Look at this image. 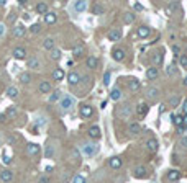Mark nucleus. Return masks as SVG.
<instances>
[{
  "label": "nucleus",
  "mask_w": 187,
  "mask_h": 183,
  "mask_svg": "<svg viewBox=\"0 0 187 183\" xmlns=\"http://www.w3.org/2000/svg\"><path fill=\"white\" fill-rule=\"evenodd\" d=\"M146 77L150 79V80H154V79L158 77V69L156 67H150L146 70Z\"/></svg>",
  "instance_id": "31"
},
{
  "label": "nucleus",
  "mask_w": 187,
  "mask_h": 183,
  "mask_svg": "<svg viewBox=\"0 0 187 183\" xmlns=\"http://www.w3.org/2000/svg\"><path fill=\"white\" fill-rule=\"evenodd\" d=\"M172 123H174L176 126H179V128H182V116L181 115H177V116H172Z\"/></svg>",
  "instance_id": "44"
},
{
  "label": "nucleus",
  "mask_w": 187,
  "mask_h": 183,
  "mask_svg": "<svg viewBox=\"0 0 187 183\" xmlns=\"http://www.w3.org/2000/svg\"><path fill=\"white\" fill-rule=\"evenodd\" d=\"M74 105H76V98L71 95H62V98L59 100V106L62 111H69Z\"/></svg>",
  "instance_id": "3"
},
{
  "label": "nucleus",
  "mask_w": 187,
  "mask_h": 183,
  "mask_svg": "<svg viewBox=\"0 0 187 183\" xmlns=\"http://www.w3.org/2000/svg\"><path fill=\"white\" fill-rule=\"evenodd\" d=\"M17 115H18V110H17V106H10V108H7V111H5V116H8V118H15Z\"/></svg>",
  "instance_id": "39"
},
{
  "label": "nucleus",
  "mask_w": 187,
  "mask_h": 183,
  "mask_svg": "<svg viewBox=\"0 0 187 183\" xmlns=\"http://www.w3.org/2000/svg\"><path fill=\"white\" fill-rule=\"evenodd\" d=\"M36 12L41 13V15H46V13H48V3H46V2L36 3Z\"/></svg>",
  "instance_id": "28"
},
{
  "label": "nucleus",
  "mask_w": 187,
  "mask_h": 183,
  "mask_svg": "<svg viewBox=\"0 0 187 183\" xmlns=\"http://www.w3.org/2000/svg\"><path fill=\"white\" fill-rule=\"evenodd\" d=\"M38 90H40V93H49L51 92V83L46 82V80H43L40 83V87H38Z\"/></svg>",
  "instance_id": "26"
},
{
  "label": "nucleus",
  "mask_w": 187,
  "mask_h": 183,
  "mask_svg": "<svg viewBox=\"0 0 187 183\" xmlns=\"http://www.w3.org/2000/svg\"><path fill=\"white\" fill-rule=\"evenodd\" d=\"M162 60H164V54H162V51H156V53L151 56V62L154 65H161Z\"/></svg>",
  "instance_id": "13"
},
{
  "label": "nucleus",
  "mask_w": 187,
  "mask_h": 183,
  "mask_svg": "<svg viewBox=\"0 0 187 183\" xmlns=\"http://www.w3.org/2000/svg\"><path fill=\"white\" fill-rule=\"evenodd\" d=\"M110 98H112V100H120V98H122V90H120V88H113L112 93H110Z\"/></svg>",
  "instance_id": "41"
},
{
  "label": "nucleus",
  "mask_w": 187,
  "mask_h": 183,
  "mask_svg": "<svg viewBox=\"0 0 187 183\" xmlns=\"http://www.w3.org/2000/svg\"><path fill=\"white\" fill-rule=\"evenodd\" d=\"M12 162V159L10 157H7V156H3V163H5V165H8V163Z\"/></svg>",
  "instance_id": "57"
},
{
  "label": "nucleus",
  "mask_w": 187,
  "mask_h": 183,
  "mask_svg": "<svg viewBox=\"0 0 187 183\" xmlns=\"http://www.w3.org/2000/svg\"><path fill=\"white\" fill-rule=\"evenodd\" d=\"M3 33H5V25H3V23H0V36H2Z\"/></svg>",
  "instance_id": "58"
},
{
  "label": "nucleus",
  "mask_w": 187,
  "mask_h": 183,
  "mask_svg": "<svg viewBox=\"0 0 187 183\" xmlns=\"http://www.w3.org/2000/svg\"><path fill=\"white\" fill-rule=\"evenodd\" d=\"M43 48H45L46 51H53L56 48V41L54 38H46L45 41H43Z\"/></svg>",
  "instance_id": "19"
},
{
  "label": "nucleus",
  "mask_w": 187,
  "mask_h": 183,
  "mask_svg": "<svg viewBox=\"0 0 187 183\" xmlns=\"http://www.w3.org/2000/svg\"><path fill=\"white\" fill-rule=\"evenodd\" d=\"M97 151H99V145L94 144V142H84L82 145H80V152H82V156H85V157L95 156Z\"/></svg>",
  "instance_id": "2"
},
{
  "label": "nucleus",
  "mask_w": 187,
  "mask_h": 183,
  "mask_svg": "<svg viewBox=\"0 0 187 183\" xmlns=\"http://www.w3.org/2000/svg\"><path fill=\"white\" fill-rule=\"evenodd\" d=\"M25 31H26V28L20 23V25H15V26H13L12 35H13V38H21V36L25 35Z\"/></svg>",
  "instance_id": "10"
},
{
  "label": "nucleus",
  "mask_w": 187,
  "mask_h": 183,
  "mask_svg": "<svg viewBox=\"0 0 187 183\" xmlns=\"http://www.w3.org/2000/svg\"><path fill=\"white\" fill-rule=\"evenodd\" d=\"M179 62H181V65H182V67H187V54H181Z\"/></svg>",
  "instance_id": "49"
},
{
  "label": "nucleus",
  "mask_w": 187,
  "mask_h": 183,
  "mask_svg": "<svg viewBox=\"0 0 187 183\" xmlns=\"http://www.w3.org/2000/svg\"><path fill=\"white\" fill-rule=\"evenodd\" d=\"M18 80H20L21 83H30V80H31V75H30V72H23V74H20V77H18Z\"/></svg>",
  "instance_id": "36"
},
{
  "label": "nucleus",
  "mask_w": 187,
  "mask_h": 183,
  "mask_svg": "<svg viewBox=\"0 0 187 183\" xmlns=\"http://www.w3.org/2000/svg\"><path fill=\"white\" fill-rule=\"evenodd\" d=\"M184 83H185V85H187V77H185V80H184Z\"/></svg>",
  "instance_id": "62"
},
{
  "label": "nucleus",
  "mask_w": 187,
  "mask_h": 183,
  "mask_svg": "<svg viewBox=\"0 0 187 183\" xmlns=\"http://www.w3.org/2000/svg\"><path fill=\"white\" fill-rule=\"evenodd\" d=\"M26 67H30V69H41L43 65H41V60L38 57H31V59L26 60Z\"/></svg>",
  "instance_id": "16"
},
{
  "label": "nucleus",
  "mask_w": 187,
  "mask_h": 183,
  "mask_svg": "<svg viewBox=\"0 0 187 183\" xmlns=\"http://www.w3.org/2000/svg\"><path fill=\"white\" fill-rule=\"evenodd\" d=\"M5 3H7V0H0V7H3Z\"/></svg>",
  "instance_id": "61"
},
{
  "label": "nucleus",
  "mask_w": 187,
  "mask_h": 183,
  "mask_svg": "<svg viewBox=\"0 0 187 183\" xmlns=\"http://www.w3.org/2000/svg\"><path fill=\"white\" fill-rule=\"evenodd\" d=\"M62 98V92L61 90H54L51 93V97H49V101L51 103H54V101H57V100H61Z\"/></svg>",
  "instance_id": "35"
},
{
  "label": "nucleus",
  "mask_w": 187,
  "mask_h": 183,
  "mask_svg": "<svg viewBox=\"0 0 187 183\" xmlns=\"http://www.w3.org/2000/svg\"><path fill=\"white\" fill-rule=\"evenodd\" d=\"M108 165L112 168H115V170H118V168L122 167V159H120V157H112L108 160Z\"/></svg>",
  "instance_id": "22"
},
{
  "label": "nucleus",
  "mask_w": 187,
  "mask_h": 183,
  "mask_svg": "<svg viewBox=\"0 0 187 183\" xmlns=\"http://www.w3.org/2000/svg\"><path fill=\"white\" fill-rule=\"evenodd\" d=\"M56 20H57V16H56V13H53V12H48L45 15V23L46 25H53V23H56Z\"/></svg>",
  "instance_id": "25"
},
{
  "label": "nucleus",
  "mask_w": 187,
  "mask_h": 183,
  "mask_svg": "<svg viewBox=\"0 0 187 183\" xmlns=\"http://www.w3.org/2000/svg\"><path fill=\"white\" fill-rule=\"evenodd\" d=\"M43 124H46V119L45 118H38L36 119V126H43Z\"/></svg>",
  "instance_id": "53"
},
{
  "label": "nucleus",
  "mask_w": 187,
  "mask_h": 183,
  "mask_svg": "<svg viewBox=\"0 0 187 183\" xmlns=\"http://www.w3.org/2000/svg\"><path fill=\"white\" fill-rule=\"evenodd\" d=\"M0 180H2L3 183H10L13 180V172L8 170V168L2 170V172H0Z\"/></svg>",
  "instance_id": "9"
},
{
  "label": "nucleus",
  "mask_w": 187,
  "mask_h": 183,
  "mask_svg": "<svg viewBox=\"0 0 187 183\" xmlns=\"http://www.w3.org/2000/svg\"><path fill=\"white\" fill-rule=\"evenodd\" d=\"M182 147H187V136H184V137H181V142H179Z\"/></svg>",
  "instance_id": "54"
},
{
  "label": "nucleus",
  "mask_w": 187,
  "mask_h": 183,
  "mask_svg": "<svg viewBox=\"0 0 187 183\" xmlns=\"http://www.w3.org/2000/svg\"><path fill=\"white\" fill-rule=\"evenodd\" d=\"M181 178V173L177 172V170H169L167 172V180H171V181H177Z\"/></svg>",
  "instance_id": "30"
},
{
  "label": "nucleus",
  "mask_w": 187,
  "mask_h": 183,
  "mask_svg": "<svg viewBox=\"0 0 187 183\" xmlns=\"http://www.w3.org/2000/svg\"><path fill=\"white\" fill-rule=\"evenodd\" d=\"M68 82H69L71 87H77L79 83H80V75L76 72V70H72V72L68 74Z\"/></svg>",
  "instance_id": "5"
},
{
  "label": "nucleus",
  "mask_w": 187,
  "mask_h": 183,
  "mask_svg": "<svg viewBox=\"0 0 187 183\" xmlns=\"http://www.w3.org/2000/svg\"><path fill=\"white\" fill-rule=\"evenodd\" d=\"M51 77H53V80H56V82H61L62 79L66 77V72H64V70H62L61 67H56L54 70H53Z\"/></svg>",
  "instance_id": "11"
},
{
  "label": "nucleus",
  "mask_w": 187,
  "mask_h": 183,
  "mask_svg": "<svg viewBox=\"0 0 187 183\" xmlns=\"http://www.w3.org/2000/svg\"><path fill=\"white\" fill-rule=\"evenodd\" d=\"M136 113H138V116H140V118H145L146 113H148V105H146V103H140V105H138Z\"/></svg>",
  "instance_id": "21"
},
{
  "label": "nucleus",
  "mask_w": 187,
  "mask_h": 183,
  "mask_svg": "<svg viewBox=\"0 0 187 183\" xmlns=\"http://www.w3.org/2000/svg\"><path fill=\"white\" fill-rule=\"evenodd\" d=\"M158 97H159V88H156V87H148L146 88V98L148 100L154 101Z\"/></svg>",
  "instance_id": "7"
},
{
  "label": "nucleus",
  "mask_w": 187,
  "mask_h": 183,
  "mask_svg": "<svg viewBox=\"0 0 187 183\" xmlns=\"http://www.w3.org/2000/svg\"><path fill=\"white\" fill-rule=\"evenodd\" d=\"M172 53H174L176 56L181 54V46L179 44H172Z\"/></svg>",
  "instance_id": "51"
},
{
  "label": "nucleus",
  "mask_w": 187,
  "mask_h": 183,
  "mask_svg": "<svg viewBox=\"0 0 187 183\" xmlns=\"http://www.w3.org/2000/svg\"><path fill=\"white\" fill-rule=\"evenodd\" d=\"M54 157V145H46V159H53Z\"/></svg>",
  "instance_id": "43"
},
{
  "label": "nucleus",
  "mask_w": 187,
  "mask_h": 183,
  "mask_svg": "<svg viewBox=\"0 0 187 183\" xmlns=\"http://www.w3.org/2000/svg\"><path fill=\"white\" fill-rule=\"evenodd\" d=\"M185 101H187V100H185Z\"/></svg>",
  "instance_id": "64"
},
{
  "label": "nucleus",
  "mask_w": 187,
  "mask_h": 183,
  "mask_svg": "<svg viewBox=\"0 0 187 183\" xmlns=\"http://www.w3.org/2000/svg\"><path fill=\"white\" fill-rule=\"evenodd\" d=\"M133 115V106L130 103H123L117 108V116L118 118H123V119H128L130 116Z\"/></svg>",
  "instance_id": "1"
},
{
  "label": "nucleus",
  "mask_w": 187,
  "mask_h": 183,
  "mask_svg": "<svg viewBox=\"0 0 187 183\" xmlns=\"http://www.w3.org/2000/svg\"><path fill=\"white\" fill-rule=\"evenodd\" d=\"M72 183H87V180H85V177H82V175H76Z\"/></svg>",
  "instance_id": "48"
},
{
  "label": "nucleus",
  "mask_w": 187,
  "mask_h": 183,
  "mask_svg": "<svg viewBox=\"0 0 187 183\" xmlns=\"http://www.w3.org/2000/svg\"><path fill=\"white\" fill-rule=\"evenodd\" d=\"M184 129H185V131H187V126H185V128H184Z\"/></svg>",
  "instance_id": "63"
},
{
  "label": "nucleus",
  "mask_w": 187,
  "mask_h": 183,
  "mask_svg": "<svg viewBox=\"0 0 187 183\" xmlns=\"http://www.w3.org/2000/svg\"><path fill=\"white\" fill-rule=\"evenodd\" d=\"M7 144L8 145H15L17 144V136L15 134H8L7 136Z\"/></svg>",
  "instance_id": "45"
},
{
  "label": "nucleus",
  "mask_w": 187,
  "mask_h": 183,
  "mask_svg": "<svg viewBox=\"0 0 187 183\" xmlns=\"http://www.w3.org/2000/svg\"><path fill=\"white\" fill-rule=\"evenodd\" d=\"M103 85H105V87L110 85V72H108V70L105 72V75H103Z\"/></svg>",
  "instance_id": "50"
},
{
  "label": "nucleus",
  "mask_w": 187,
  "mask_h": 183,
  "mask_svg": "<svg viewBox=\"0 0 187 183\" xmlns=\"http://www.w3.org/2000/svg\"><path fill=\"white\" fill-rule=\"evenodd\" d=\"M174 8H176V3H171V5H169V7H167V8H166V12H167V15H171V13H172V10H174Z\"/></svg>",
  "instance_id": "52"
},
{
  "label": "nucleus",
  "mask_w": 187,
  "mask_h": 183,
  "mask_svg": "<svg viewBox=\"0 0 187 183\" xmlns=\"http://www.w3.org/2000/svg\"><path fill=\"white\" fill-rule=\"evenodd\" d=\"M136 35H138V38H143V39H145V38H148V36L151 35V28L146 26V25H143V26H140V28L136 30Z\"/></svg>",
  "instance_id": "8"
},
{
  "label": "nucleus",
  "mask_w": 187,
  "mask_h": 183,
  "mask_svg": "<svg viewBox=\"0 0 187 183\" xmlns=\"http://www.w3.org/2000/svg\"><path fill=\"white\" fill-rule=\"evenodd\" d=\"M112 57L117 60V62H122V60L125 59V51H123V49H120V48L113 49V51H112Z\"/></svg>",
  "instance_id": "17"
},
{
  "label": "nucleus",
  "mask_w": 187,
  "mask_h": 183,
  "mask_svg": "<svg viewBox=\"0 0 187 183\" xmlns=\"http://www.w3.org/2000/svg\"><path fill=\"white\" fill-rule=\"evenodd\" d=\"M79 115H80V118L87 119V118H90V116L94 115V108L90 106V105H80V108H79Z\"/></svg>",
  "instance_id": "4"
},
{
  "label": "nucleus",
  "mask_w": 187,
  "mask_h": 183,
  "mask_svg": "<svg viewBox=\"0 0 187 183\" xmlns=\"http://www.w3.org/2000/svg\"><path fill=\"white\" fill-rule=\"evenodd\" d=\"M30 31H31V35H38V33L41 31V25H38V23L31 25V26H30Z\"/></svg>",
  "instance_id": "46"
},
{
  "label": "nucleus",
  "mask_w": 187,
  "mask_h": 183,
  "mask_svg": "<svg viewBox=\"0 0 187 183\" xmlns=\"http://www.w3.org/2000/svg\"><path fill=\"white\" fill-rule=\"evenodd\" d=\"M123 21L127 23V25H130V23H133V21H135V13L127 12V13H125V16H123Z\"/></svg>",
  "instance_id": "40"
},
{
  "label": "nucleus",
  "mask_w": 187,
  "mask_h": 183,
  "mask_svg": "<svg viewBox=\"0 0 187 183\" xmlns=\"http://www.w3.org/2000/svg\"><path fill=\"white\" fill-rule=\"evenodd\" d=\"M146 149H148V152L154 154V152L158 151V141H156L154 137L148 139V141H146Z\"/></svg>",
  "instance_id": "15"
},
{
  "label": "nucleus",
  "mask_w": 187,
  "mask_h": 183,
  "mask_svg": "<svg viewBox=\"0 0 187 183\" xmlns=\"http://www.w3.org/2000/svg\"><path fill=\"white\" fill-rule=\"evenodd\" d=\"M74 8L77 12H85L87 10V2H85V0H77V2L74 3Z\"/></svg>",
  "instance_id": "27"
},
{
  "label": "nucleus",
  "mask_w": 187,
  "mask_h": 183,
  "mask_svg": "<svg viewBox=\"0 0 187 183\" xmlns=\"http://www.w3.org/2000/svg\"><path fill=\"white\" fill-rule=\"evenodd\" d=\"M133 8H135V10H138V12H141V10H143V5H141V3H133Z\"/></svg>",
  "instance_id": "56"
},
{
  "label": "nucleus",
  "mask_w": 187,
  "mask_h": 183,
  "mask_svg": "<svg viewBox=\"0 0 187 183\" xmlns=\"http://www.w3.org/2000/svg\"><path fill=\"white\" fill-rule=\"evenodd\" d=\"M7 97H8V98H12V100H15V98L18 97L17 87H8V88H7Z\"/></svg>",
  "instance_id": "33"
},
{
  "label": "nucleus",
  "mask_w": 187,
  "mask_h": 183,
  "mask_svg": "<svg viewBox=\"0 0 187 183\" xmlns=\"http://www.w3.org/2000/svg\"><path fill=\"white\" fill-rule=\"evenodd\" d=\"M92 12H94V15H103V13H105V7L100 5V3H95V5L92 7Z\"/></svg>",
  "instance_id": "32"
},
{
  "label": "nucleus",
  "mask_w": 187,
  "mask_h": 183,
  "mask_svg": "<svg viewBox=\"0 0 187 183\" xmlns=\"http://www.w3.org/2000/svg\"><path fill=\"white\" fill-rule=\"evenodd\" d=\"M141 131V124L140 123H131L130 124V133L131 134H138Z\"/></svg>",
  "instance_id": "42"
},
{
  "label": "nucleus",
  "mask_w": 187,
  "mask_h": 183,
  "mask_svg": "<svg viewBox=\"0 0 187 183\" xmlns=\"http://www.w3.org/2000/svg\"><path fill=\"white\" fill-rule=\"evenodd\" d=\"M61 56H62V53H61V49H57V48H54V49L51 51L49 57H51L53 60H59V59H61Z\"/></svg>",
  "instance_id": "38"
},
{
  "label": "nucleus",
  "mask_w": 187,
  "mask_h": 183,
  "mask_svg": "<svg viewBox=\"0 0 187 183\" xmlns=\"http://www.w3.org/2000/svg\"><path fill=\"white\" fill-rule=\"evenodd\" d=\"M133 175H135V178H146L148 177V168L145 165H138V167H135V170H133Z\"/></svg>",
  "instance_id": "6"
},
{
  "label": "nucleus",
  "mask_w": 187,
  "mask_h": 183,
  "mask_svg": "<svg viewBox=\"0 0 187 183\" xmlns=\"http://www.w3.org/2000/svg\"><path fill=\"white\" fill-rule=\"evenodd\" d=\"M38 183H49V178H48L46 175H43V177L40 178V181H38Z\"/></svg>",
  "instance_id": "55"
},
{
  "label": "nucleus",
  "mask_w": 187,
  "mask_h": 183,
  "mask_svg": "<svg viewBox=\"0 0 187 183\" xmlns=\"http://www.w3.org/2000/svg\"><path fill=\"white\" fill-rule=\"evenodd\" d=\"M141 88V83H140V80H136V79H130V90L131 92H138Z\"/></svg>",
  "instance_id": "29"
},
{
  "label": "nucleus",
  "mask_w": 187,
  "mask_h": 183,
  "mask_svg": "<svg viewBox=\"0 0 187 183\" xmlns=\"http://www.w3.org/2000/svg\"><path fill=\"white\" fill-rule=\"evenodd\" d=\"M13 57L15 59H20V60H23V59H26V49L25 48H15L13 49Z\"/></svg>",
  "instance_id": "14"
},
{
  "label": "nucleus",
  "mask_w": 187,
  "mask_h": 183,
  "mask_svg": "<svg viewBox=\"0 0 187 183\" xmlns=\"http://www.w3.org/2000/svg\"><path fill=\"white\" fill-rule=\"evenodd\" d=\"M179 101H181V98L179 97H171V100H169V106H172V108H174V106H177V105H179Z\"/></svg>",
  "instance_id": "47"
},
{
  "label": "nucleus",
  "mask_w": 187,
  "mask_h": 183,
  "mask_svg": "<svg viewBox=\"0 0 187 183\" xmlns=\"http://www.w3.org/2000/svg\"><path fill=\"white\" fill-rule=\"evenodd\" d=\"M53 170V165H48L46 168H45V172H51Z\"/></svg>",
  "instance_id": "60"
},
{
  "label": "nucleus",
  "mask_w": 187,
  "mask_h": 183,
  "mask_svg": "<svg viewBox=\"0 0 187 183\" xmlns=\"http://www.w3.org/2000/svg\"><path fill=\"white\" fill-rule=\"evenodd\" d=\"M84 54H85V48L82 44H77V46H74V48H72V56H74V57H82Z\"/></svg>",
  "instance_id": "20"
},
{
  "label": "nucleus",
  "mask_w": 187,
  "mask_h": 183,
  "mask_svg": "<svg viewBox=\"0 0 187 183\" xmlns=\"http://www.w3.org/2000/svg\"><path fill=\"white\" fill-rule=\"evenodd\" d=\"M85 65H87L89 69L99 67V59H97V57H94V56H90V57H87V60H85Z\"/></svg>",
  "instance_id": "24"
},
{
  "label": "nucleus",
  "mask_w": 187,
  "mask_h": 183,
  "mask_svg": "<svg viewBox=\"0 0 187 183\" xmlns=\"http://www.w3.org/2000/svg\"><path fill=\"white\" fill-rule=\"evenodd\" d=\"M166 74H167L169 77H174V75H177V67H176L174 64H169V65L166 67Z\"/></svg>",
  "instance_id": "34"
},
{
  "label": "nucleus",
  "mask_w": 187,
  "mask_h": 183,
  "mask_svg": "<svg viewBox=\"0 0 187 183\" xmlns=\"http://www.w3.org/2000/svg\"><path fill=\"white\" fill-rule=\"evenodd\" d=\"M100 136H102V133H100L99 126H92V128H89V137L90 139H100Z\"/></svg>",
  "instance_id": "18"
},
{
  "label": "nucleus",
  "mask_w": 187,
  "mask_h": 183,
  "mask_svg": "<svg viewBox=\"0 0 187 183\" xmlns=\"http://www.w3.org/2000/svg\"><path fill=\"white\" fill-rule=\"evenodd\" d=\"M182 110H184V113L187 115V101H184V105H182Z\"/></svg>",
  "instance_id": "59"
},
{
  "label": "nucleus",
  "mask_w": 187,
  "mask_h": 183,
  "mask_svg": "<svg viewBox=\"0 0 187 183\" xmlns=\"http://www.w3.org/2000/svg\"><path fill=\"white\" fill-rule=\"evenodd\" d=\"M26 154H28L30 157L38 156V154H40V145L35 144V142H30V144L26 145Z\"/></svg>",
  "instance_id": "12"
},
{
  "label": "nucleus",
  "mask_w": 187,
  "mask_h": 183,
  "mask_svg": "<svg viewBox=\"0 0 187 183\" xmlns=\"http://www.w3.org/2000/svg\"><path fill=\"white\" fill-rule=\"evenodd\" d=\"M120 38H122V31H120V30H112L108 33V39L113 41V43H115V41H120Z\"/></svg>",
  "instance_id": "23"
},
{
  "label": "nucleus",
  "mask_w": 187,
  "mask_h": 183,
  "mask_svg": "<svg viewBox=\"0 0 187 183\" xmlns=\"http://www.w3.org/2000/svg\"><path fill=\"white\" fill-rule=\"evenodd\" d=\"M71 159H74V162H76V163H79V162H80V152H79V149H77V147H74L72 151H71Z\"/></svg>",
  "instance_id": "37"
}]
</instances>
